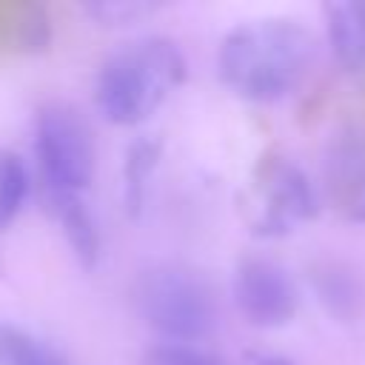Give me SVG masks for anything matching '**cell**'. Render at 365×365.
Instances as JSON below:
<instances>
[{
    "instance_id": "cell-15",
    "label": "cell",
    "mask_w": 365,
    "mask_h": 365,
    "mask_svg": "<svg viewBox=\"0 0 365 365\" xmlns=\"http://www.w3.org/2000/svg\"><path fill=\"white\" fill-rule=\"evenodd\" d=\"M248 365H294V362L282 354H254L248 359Z\"/></svg>"
},
{
    "instance_id": "cell-12",
    "label": "cell",
    "mask_w": 365,
    "mask_h": 365,
    "mask_svg": "<svg viewBox=\"0 0 365 365\" xmlns=\"http://www.w3.org/2000/svg\"><path fill=\"white\" fill-rule=\"evenodd\" d=\"M29 191V171L17 151L0 148V225H6L23 205Z\"/></svg>"
},
{
    "instance_id": "cell-13",
    "label": "cell",
    "mask_w": 365,
    "mask_h": 365,
    "mask_svg": "<svg viewBox=\"0 0 365 365\" xmlns=\"http://www.w3.org/2000/svg\"><path fill=\"white\" fill-rule=\"evenodd\" d=\"M143 365H225L217 354L197 348L194 342H157L143 354Z\"/></svg>"
},
{
    "instance_id": "cell-1",
    "label": "cell",
    "mask_w": 365,
    "mask_h": 365,
    "mask_svg": "<svg viewBox=\"0 0 365 365\" xmlns=\"http://www.w3.org/2000/svg\"><path fill=\"white\" fill-rule=\"evenodd\" d=\"M314 34L291 17H259L234 26L217 51L220 77L242 97L277 100L311 71Z\"/></svg>"
},
{
    "instance_id": "cell-14",
    "label": "cell",
    "mask_w": 365,
    "mask_h": 365,
    "mask_svg": "<svg viewBox=\"0 0 365 365\" xmlns=\"http://www.w3.org/2000/svg\"><path fill=\"white\" fill-rule=\"evenodd\" d=\"M157 160V143L154 140H137L128 151V160H125V197H128V205L137 208L140 200H143V188H145V177L151 171Z\"/></svg>"
},
{
    "instance_id": "cell-11",
    "label": "cell",
    "mask_w": 365,
    "mask_h": 365,
    "mask_svg": "<svg viewBox=\"0 0 365 365\" xmlns=\"http://www.w3.org/2000/svg\"><path fill=\"white\" fill-rule=\"evenodd\" d=\"M0 365H66L63 356L34 336L31 331L3 322L0 325Z\"/></svg>"
},
{
    "instance_id": "cell-9",
    "label": "cell",
    "mask_w": 365,
    "mask_h": 365,
    "mask_svg": "<svg viewBox=\"0 0 365 365\" xmlns=\"http://www.w3.org/2000/svg\"><path fill=\"white\" fill-rule=\"evenodd\" d=\"M314 282H317L319 299L328 305L331 314H336V317H356L359 314V305L365 299V291H362L359 279L348 268H342L336 262H325L317 271Z\"/></svg>"
},
{
    "instance_id": "cell-6",
    "label": "cell",
    "mask_w": 365,
    "mask_h": 365,
    "mask_svg": "<svg viewBox=\"0 0 365 365\" xmlns=\"http://www.w3.org/2000/svg\"><path fill=\"white\" fill-rule=\"evenodd\" d=\"M234 302L254 325H282L297 311V288L274 259L245 257L234 271Z\"/></svg>"
},
{
    "instance_id": "cell-10",
    "label": "cell",
    "mask_w": 365,
    "mask_h": 365,
    "mask_svg": "<svg viewBox=\"0 0 365 365\" xmlns=\"http://www.w3.org/2000/svg\"><path fill=\"white\" fill-rule=\"evenodd\" d=\"M54 214L60 217L63 228H66V237L71 240L74 251L83 257V262H94L97 257V248H100V234L94 228V220L91 214L86 211L80 194H63V197H51L48 200Z\"/></svg>"
},
{
    "instance_id": "cell-5",
    "label": "cell",
    "mask_w": 365,
    "mask_h": 365,
    "mask_svg": "<svg viewBox=\"0 0 365 365\" xmlns=\"http://www.w3.org/2000/svg\"><path fill=\"white\" fill-rule=\"evenodd\" d=\"M254 202V225L262 234H282L317 211V197L308 177L282 157H271L259 165Z\"/></svg>"
},
{
    "instance_id": "cell-3",
    "label": "cell",
    "mask_w": 365,
    "mask_h": 365,
    "mask_svg": "<svg viewBox=\"0 0 365 365\" xmlns=\"http://www.w3.org/2000/svg\"><path fill=\"white\" fill-rule=\"evenodd\" d=\"M140 314L177 342L197 339L214 328L217 305L202 277L182 265L145 268L134 282Z\"/></svg>"
},
{
    "instance_id": "cell-7",
    "label": "cell",
    "mask_w": 365,
    "mask_h": 365,
    "mask_svg": "<svg viewBox=\"0 0 365 365\" xmlns=\"http://www.w3.org/2000/svg\"><path fill=\"white\" fill-rule=\"evenodd\" d=\"M331 200L336 208L365 222V140L362 137H342L334 143L325 165Z\"/></svg>"
},
{
    "instance_id": "cell-8",
    "label": "cell",
    "mask_w": 365,
    "mask_h": 365,
    "mask_svg": "<svg viewBox=\"0 0 365 365\" xmlns=\"http://www.w3.org/2000/svg\"><path fill=\"white\" fill-rule=\"evenodd\" d=\"M325 29L336 63L348 74H365V0L328 3Z\"/></svg>"
},
{
    "instance_id": "cell-2",
    "label": "cell",
    "mask_w": 365,
    "mask_h": 365,
    "mask_svg": "<svg viewBox=\"0 0 365 365\" xmlns=\"http://www.w3.org/2000/svg\"><path fill=\"white\" fill-rule=\"evenodd\" d=\"M185 77V60L163 34L120 43L100 66L97 106L117 123L143 120Z\"/></svg>"
},
{
    "instance_id": "cell-4",
    "label": "cell",
    "mask_w": 365,
    "mask_h": 365,
    "mask_svg": "<svg viewBox=\"0 0 365 365\" xmlns=\"http://www.w3.org/2000/svg\"><path fill=\"white\" fill-rule=\"evenodd\" d=\"M34 154L48 200L83 191L91 177L94 145L77 108L60 100L40 106L34 123Z\"/></svg>"
}]
</instances>
